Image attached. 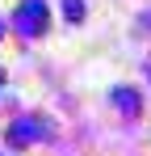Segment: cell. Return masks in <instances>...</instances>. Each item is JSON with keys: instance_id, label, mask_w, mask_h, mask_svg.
<instances>
[{"instance_id": "cell-1", "label": "cell", "mask_w": 151, "mask_h": 156, "mask_svg": "<svg viewBox=\"0 0 151 156\" xmlns=\"http://www.w3.org/2000/svg\"><path fill=\"white\" fill-rule=\"evenodd\" d=\"M50 127L42 118H17V122H8V144L13 148H25V144H38V139H46Z\"/></svg>"}, {"instance_id": "cell-2", "label": "cell", "mask_w": 151, "mask_h": 156, "mask_svg": "<svg viewBox=\"0 0 151 156\" xmlns=\"http://www.w3.org/2000/svg\"><path fill=\"white\" fill-rule=\"evenodd\" d=\"M13 21H17V30H21V34H38V30L46 26V4H42V0H21Z\"/></svg>"}, {"instance_id": "cell-3", "label": "cell", "mask_w": 151, "mask_h": 156, "mask_svg": "<svg viewBox=\"0 0 151 156\" xmlns=\"http://www.w3.org/2000/svg\"><path fill=\"white\" fill-rule=\"evenodd\" d=\"M109 101L118 105L122 114H139V93H134V89H126V84H118V89H109Z\"/></svg>"}, {"instance_id": "cell-4", "label": "cell", "mask_w": 151, "mask_h": 156, "mask_svg": "<svg viewBox=\"0 0 151 156\" xmlns=\"http://www.w3.org/2000/svg\"><path fill=\"white\" fill-rule=\"evenodd\" d=\"M63 13H67L72 21H80V17H84V0H63Z\"/></svg>"}, {"instance_id": "cell-5", "label": "cell", "mask_w": 151, "mask_h": 156, "mask_svg": "<svg viewBox=\"0 0 151 156\" xmlns=\"http://www.w3.org/2000/svg\"><path fill=\"white\" fill-rule=\"evenodd\" d=\"M0 34H4V26H0Z\"/></svg>"}]
</instances>
